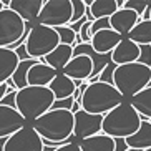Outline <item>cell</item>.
Here are the masks:
<instances>
[{"label":"cell","mask_w":151,"mask_h":151,"mask_svg":"<svg viewBox=\"0 0 151 151\" xmlns=\"http://www.w3.org/2000/svg\"><path fill=\"white\" fill-rule=\"evenodd\" d=\"M43 141L57 143L58 146L73 143V115L68 110H48L32 123Z\"/></svg>","instance_id":"1"},{"label":"cell","mask_w":151,"mask_h":151,"mask_svg":"<svg viewBox=\"0 0 151 151\" xmlns=\"http://www.w3.org/2000/svg\"><path fill=\"white\" fill-rule=\"evenodd\" d=\"M53 101L55 96L48 86H25L22 90H17L15 108L27 121V124H32L52 108Z\"/></svg>","instance_id":"2"},{"label":"cell","mask_w":151,"mask_h":151,"mask_svg":"<svg viewBox=\"0 0 151 151\" xmlns=\"http://www.w3.org/2000/svg\"><path fill=\"white\" fill-rule=\"evenodd\" d=\"M124 101L123 95L108 83H101V81H95V83H88L86 90L81 95V110L90 113V115H101L105 116L110 113L113 108Z\"/></svg>","instance_id":"3"},{"label":"cell","mask_w":151,"mask_h":151,"mask_svg":"<svg viewBox=\"0 0 151 151\" xmlns=\"http://www.w3.org/2000/svg\"><path fill=\"white\" fill-rule=\"evenodd\" d=\"M141 124V118L128 101H123L103 116L101 133L113 139H126L134 134Z\"/></svg>","instance_id":"4"},{"label":"cell","mask_w":151,"mask_h":151,"mask_svg":"<svg viewBox=\"0 0 151 151\" xmlns=\"http://www.w3.org/2000/svg\"><path fill=\"white\" fill-rule=\"evenodd\" d=\"M150 81L151 68L138 62L120 65L115 68V73H113V86L123 95L124 101L143 91L150 85Z\"/></svg>","instance_id":"5"},{"label":"cell","mask_w":151,"mask_h":151,"mask_svg":"<svg viewBox=\"0 0 151 151\" xmlns=\"http://www.w3.org/2000/svg\"><path fill=\"white\" fill-rule=\"evenodd\" d=\"M58 45H60V38H58V33L55 28L35 23L32 27V30L28 32L23 47H25V52H27L28 58L42 62L47 55L52 53L57 48Z\"/></svg>","instance_id":"6"},{"label":"cell","mask_w":151,"mask_h":151,"mask_svg":"<svg viewBox=\"0 0 151 151\" xmlns=\"http://www.w3.org/2000/svg\"><path fill=\"white\" fill-rule=\"evenodd\" d=\"M71 0H47L37 18L38 25L50 28L67 27L71 20Z\"/></svg>","instance_id":"7"},{"label":"cell","mask_w":151,"mask_h":151,"mask_svg":"<svg viewBox=\"0 0 151 151\" xmlns=\"http://www.w3.org/2000/svg\"><path fill=\"white\" fill-rule=\"evenodd\" d=\"M25 33V22L14 10L5 9L0 12V48H9L17 43Z\"/></svg>","instance_id":"8"},{"label":"cell","mask_w":151,"mask_h":151,"mask_svg":"<svg viewBox=\"0 0 151 151\" xmlns=\"http://www.w3.org/2000/svg\"><path fill=\"white\" fill-rule=\"evenodd\" d=\"M2 151H43V141L33 126L27 124L5 139Z\"/></svg>","instance_id":"9"},{"label":"cell","mask_w":151,"mask_h":151,"mask_svg":"<svg viewBox=\"0 0 151 151\" xmlns=\"http://www.w3.org/2000/svg\"><path fill=\"white\" fill-rule=\"evenodd\" d=\"M103 116L101 115H90L86 111L80 110L73 115V136L75 139H85L101 133Z\"/></svg>","instance_id":"10"},{"label":"cell","mask_w":151,"mask_h":151,"mask_svg":"<svg viewBox=\"0 0 151 151\" xmlns=\"http://www.w3.org/2000/svg\"><path fill=\"white\" fill-rule=\"evenodd\" d=\"M60 73H63L73 81H86L93 75V62L86 55H76V57H71L67 67Z\"/></svg>","instance_id":"11"},{"label":"cell","mask_w":151,"mask_h":151,"mask_svg":"<svg viewBox=\"0 0 151 151\" xmlns=\"http://www.w3.org/2000/svg\"><path fill=\"white\" fill-rule=\"evenodd\" d=\"M27 126V121L22 118L15 108L0 105V139H7L18 129Z\"/></svg>","instance_id":"12"},{"label":"cell","mask_w":151,"mask_h":151,"mask_svg":"<svg viewBox=\"0 0 151 151\" xmlns=\"http://www.w3.org/2000/svg\"><path fill=\"white\" fill-rule=\"evenodd\" d=\"M108 20H110L111 30L116 32V33L121 35L123 38H126V37L129 35V32L133 30L134 25H136L141 18L138 17L134 12H131V10L120 9V10H116L115 14L108 18Z\"/></svg>","instance_id":"13"},{"label":"cell","mask_w":151,"mask_h":151,"mask_svg":"<svg viewBox=\"0 0 151 151\" xmlns=\"http://www.w3.org/2000/svg\"><path fill=\"white\" fill-rule=\"evenodd\" d=\"M123 40V37L118 35L116 32H113L111 28L108 30H100L91 37V48L100 55H111V52L118 47V43Z\"/></svg>","instance_id":"14"},{"label":"cell","mask_w":151,"mask_h":151,"mask_svg":"<svg viewBox=\"0 0 151 151\" xmlns=\"http://www.w3.org/2000/svg\"><path fill=\"white\" fill-rule=\"evenodd\" d=\"M43 7V0H12L9 5L10 10H14L25 23L37 22Z\"/></svg>","instance_id":"15"},{"label":"cell","mask_w":151,"mask_h":151,"mask_svg":"<svg viewBox=\"0 0 151 151\" xmlns=\"http://www.w3.org/2000/svg\"><path fill=\"white\" fill-rule=\"evenodd\" d=\"M138 57H139V47L133 43L129 38H123L118 43V47L111 52V63H115L116 67L128 65V63L136 62Z\"/></svg>","instance_id":"16"},{"label":"cell","mask_w":151,"mask_h":151,"mask_svg":"<svg viewBox=\"0 0 151 151\" xmlns=\"http://www.w3.org/2000/svg\"><path fill=\"white\" fill-rule=\"evenodd\" d=\"M58 71H55L52 67L45 65V63L38 62L37 65L28 70V76H27V83L28 86H48L52 83Z\"/></svg>","instance_id":"17"},{"label":"cell","mask_w":151,"mask_h":151,"mask_svg":"<svg viewBox=\"0 0 151 151\" xmlns=\"http://www.w3.org/2000/svg\"><path fill=\"white\" fill-rule=\"evenodd\" d=\"M71 57H73V47H68V45H62V43H60L57 48L52 52V53H48L43 60H42V63L52 67L55 71L60 73L63 68L67 67V63L71 60Z\"/></svg>","instance_id":"18"},{"label":"cell","mask_w":151,"mask_h":151,"mask_svg":"<svg viewBox=\"0 0 151 151\" xmlns=\"http://www.w3.org/2000/svg\"><path fill=\"white\" fill-rule=\"evenodd\" d=\"M126 145H128L129 150H148L151 148V121L148 120H141V124L134 134H131L129 138L124 139Z\"/></svg>","instance_id":"19"},{"label":"cell","mask_w":151,"mask_h":151,"mask_svg":"<svg viewBox=\"0 0 151 151\" xmlns=\"http://www.w3.org/2000/svg\"><path fill=\"white\" fill-rule=\"evenodd\" d=\"M48 90L53 93L55 100H67V98L73 96V93L76 90V85H75V81L70 80L63 73H57V76L48 85Z\"/></svg>","instance_id":"20"},{"label":"cell","mask_w":151,"mask_h":151,"mask_svg":"<svg viewBox=\"0 0 151 151\" xmlns=\"http://www.w3.org/2000/svg\"><path fill=\"white\" fill-rule=\"evenodd\" d=\"M18 55L17 52L7 48H0V85H5V81L10 80L18 67Z\"/></svg>","instance_id":"21"},{"label":"cell","mask_w":151,"mask_h":151,"mask_svg":"<svg viewBox=\"0 0 151 151\" xmlns=\"http://www.w3.org/2000/svg\"><path fill=\"white\" fill-rule=\"evenodd\" d=\"M78 146L81 151H115V139L100 133L96 136L80 139Z\"/></svg>","instance_id":"22"},{"label":"cell","mask_w":151,"mask_h":151,"mask_svg":"<svg viewBox=\"0 0 151 151\" xmlns=\"http://www.w3.org/2000/svg\"><path fill=\"white\" fill-rule=\"evenodd\" d=\"M128 103L134 108V111L139 115L141 120L151 121V86H146L143 91L129 98Z\"/></svg>","instance_id":"23"},{"label":"cell","mask_w":151,"mask_h":151,"mask_svg":"<svg viewBox=\"0 0 151 151\" xmlns=\"http://www.w3.org/2000/svg\"><path fill=\"white\" fill-rule=\"evenodd\" d=\"M126 38H129L138 47L151 45V20H139Z\"/></svg>","instance_id":"24"},{"label":"cell","mask_w":151,"mask_h":151,"mask_svg":"<svg viewBox=\"0 0 151 151\" xmlns=\"http://www.w3.org/2000/svg\"><path fill=\"white\" fill-rule=\"evenodd\" d=\"M88 9H90V14H91V17L95 20L110 18L116 10H120L116 0H93V4L90 5Z\"/></svg>","instance_id":"25"},{"label":"cell","mask_w":151,"mask_h":151,"mask_svg":"<svg viewBox=\"0 0 151 151\" xmlns=\"http://www.w3.org/2000/svg\"><path fill=\"white\" fill-rule=\"evenodd\" d=\"M37 63H38V60H33V58L20 60V62H18L17 70H15V73L12 75V81H14L17 90H22V88H25V86H28V83H27L28 70H30L33 65H37Z\"/></svg>","instance_id":"26"},{"label":"cell","mask_w":151,"mask_h":151,"mask_svg":"<svg viewBox=\"0 0 151 151\" xmlns=\"http://www.w3.org/2000/svg\"><path fill=\"white\" fill-rule=\"evenodd\" d=\"M58 33V38H60V43L62 45H68V47H75V42H76V32L73 30L71 27H60V28H55Z\"/></svg>","instance_id":"27"},{"label":"cell","mask_w":151,"mask_h":151,"mask_svg":"<svg viewBox=\"0 0 151 151\" xmlns=\"http://www.w3.org/2000/svg\"><path fill=\"white\" fill-rule=\"evenodd\" d=\"M71 20L70 23L71 25H75L78 22H83L86 20L85 18V12H86V7H85V2L83 0H71Z\"/></svg>","instance_id":"28"},{"label":"cell","mask_w":151,"mask_h":151,"mask_svg":"<svg viewBox=\"0 0 151 151\" xmlns=\"http://www.w3.org/2000/svg\"><path fill=\"white\" fill-rule=\"evenodd\" d=\"M146 7H148V2H143V0H124V5H123V9L134 12L139 18H141L143 12L146 10Z\"/></svg>","instance_id":"29"},{"label":"cell","mask_w":151,"mask_h":151,"mask_svg":"<svg viewBox=\"0 0 151 151\" xmlns=\"http://www.w3.org/2000/svg\"><path fill=\"white\" fill-rule=\"evenodd\" d=\"M136 62L151 68V45H141L139 47V57H138Z\"/></svg>","instance_id":"30"},{"label":"cell","mask_w":151,"mask_h":151,"mask_svg":"<svg viewBox=\"0 0 151 151\" xmlns=\"http://www.w3.org/2000/svg\"><path fill=\"white\" fill-rule=\"evenodd\" d=\"M110 27V20L108 18H100V20H95L93 23H91V27H90V37H93L96 32L100 30H108Z\"/></svg>","instance_id":"31"},{"label":"cell","mask_w":151,"mask_h":151,"mask_svg":"<svg viewBox=\"0 0 151 151\" xmlns=\"http://www.w3.org/2000/svg\"><path fill=\"white\" fill-rule=\"evenodd\" d=\"M73 103H75L73 96H71V98H67V100H55L50 110H68V111H70L71 106H73Z\"/></svg>","instance_id":"32"},{"label":"cell","mask_w":151,"mask_h":151,"mask_svg":"<svg viewBox=\"0 0 151 151\" xmlns=\"http://www.w3.org/2000/svg\"><path fill=\"white\" fill-rule=\"evenodd\" d=\"M15 98H17V91H10V93H7L2 100H0V105L9 106V108H15ZM15 110H17V108H15Z\"/></svg>","instance_id":"33"},{"label":"cell","mask_w":151,"mask_h":151,"mask_svg":"<svg viewBox=\"0 0 151 151\" xmlns=\"http://www.w3.org/2000/svg\"><path fill=\"white\" fill-rule=\"evenodd\" d=\"M53 151H81L80 146H78V143H67V145H62V146H58L57 150Z\"/></svg>","instance_id":"34"},{"label":"cell","mask_w":151,"mask_h":151,"mask_svg":"<svg viewBox=\"0 0 151 151\" xmlns=\"http://www.w3.org/2000/svg\"><path fill=\"white\" fill-rule=\"evenodd\" d=\"M126 150H129V148L124 139H121V138L115 139V151H126Z\"/></svg>","instance_id":"35"},{"label":"cell","mask_w":151,"mask_h":151,"mask_svg":"<svg viewBox=\"0 0 151 151\" xmlns=\"http://www.w3.org/2000/svg\"><path fill=\"white\" fill-rule=\"evenodd\" d=\"M141 20H151V0L148 2V7H146V10L143 12V15H141Z\"/></svg>","instance_id":"36"},{"label":"cell","mask_w":151,"mask_h":151,"mask_svg":"<svg viewBox=\"0 0 151 151\" xmlns=\"http://www.w3.org/2000/svg\"><path fill=\"white\" fill-rule=\"evenodd\" d=\"M7 93H10V90L7 88V85H0V100H2Z\"/></svg>","instance_id":"37"},{"label":"cell","mask_w":151,"mask_h":151,"mask_svg":"<svg viewBox=\"0 0 151 151\" xmlns=\"http://www.w3.org/2000/svg\"><path fill=\"white\" fill-rule=\"evenodd\" d=\"M143 151H151V148H148V150H143Z\"/></svg>","instance_id":"38"},{"label":"cell","mask_w":151,"mask_h":151,"mask_svg":"<svg viewBox=\"0 0 151 151\" xmlns=\"http://www.w3.org/2000/svg\"><path fill=\"white\" fill-rule=\"evenodd\" d=\"M126 151H138V150H126Z\"/></svg>","instance_id":"39"},{"label":"cell","mask_w":151,"mask_h":151,"mask_svg":"<svg viewBox=\"0 0 151 151\" xmlns=\"http://www.w3.org/2000/svg\"><path fill=\"white\" fill-rule=\"evenodd\" d=\"M148 86H151V81H150V85H148Z\"/></svg>","instance_id":"40"}]
</instances>
